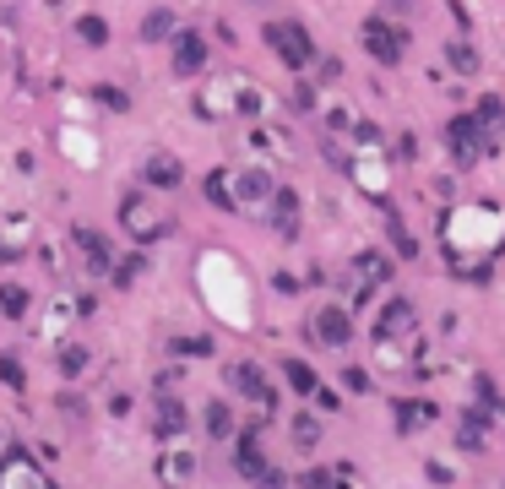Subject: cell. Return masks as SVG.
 Instances as JSON below:
<instances>
[{"label":"cell","instance_id":"cell-31","mask_svg":"<svg viewBox=\"0 0 505 489\" xmlns=\"http://www.w3.org/2000/svg\"><path fill=\"white\" fill-rule=\"evenodd\" d=\"M316 441H321V425H316L310 414H299V419H294V446H305V452H310Z\"/></svg>","mask_w":505,"mask_h":489},{"label":"cell","instance_id":"cell-9","mask_svg":"<svg viewBox=\"0 0 505 489\" xmlns=\"http://www.w3.org/2000/svg\"><path fill=\"white\" fill-rule=\"evenodd\" d=\"M228 386H234L239 397H250L256 408H277V392H272V381H267L256 365H228Z\"/></svg>","mask_w":505,"mask_h":489},{"label":"cell","instance_id":"cell-3","mask_svg":"<svg viewBox=\"0 0 505 489\" xmlns=\"http://www.w3.org/2000/svg\"><path fill=\"white\" fill-rule=\"evenodd\" d=\"M272 49H277V60L288 65V71H305V65H316V38L299 27V22H267V33H261Z\"/></svg>","mask_w":505,"mask_h":489},{"label":"cell","instance_id":"cell-1","mask_svg":"<svg viewBox=\"0 0 505 489\" xmlns=\"http://www.w3.org/2000/svg\"><path fill=\"white\" fill-rule=\"evenodd\" d=\"M490 147H495V136H490V125H484L479 114H457V120L446 125V152H452L457 169H473Z\"/></svg>","mask_w":505,"mask_h":489},{"label":"cell","instance_id":"cell-17","mask_svg":"<svg viewBox=\"0 0 505 489\" xmlns=\"http://www.w3.org/2000/svg\"><path fill=\"white\" fill-rule=\"evenodd\" d=\"M180 430H185V403L163 392V397H158V435H163V441H174Z\"/></svg>","mask_w":505,"mask_h":489},{"label":"cell","instance_id":"cell-21","mask_svg":"<svg viewBox=\"0 0 505 489\" xmlns=\"http://www.w3.org/2000/svg\"><path fill=\"white\" fill-rule=\"evenodd\" d=\"M283 376H288V386H294L299 397H316V386H321V381H316V370H310L305 359H288V365H283Z\"/></svg>","mask_w":505,"mask_h":489},{"label":"cell","instance_id":"cell-30","mask_svg":"<svg viewBox=\"0 0 505 489\" xmlns=\"http://www.w3.org/2000/svg\"><path fill=\"white\" fill-rule=\"evenodd\" d=\"M60 370H65V376H82V370H87V348H82V343H65V348H60Z\"/></svg>","mask_w":505,"mask_h":489},{"label":"cell","instance_id":"cell-8","mask_svg":"<svg viewBox=\"0 0 505 489\" xmlns=\"http://www.w3.org/2000/svg\"><path fill=\"white\" fill-rule=\"evenodd\" d=\"M272 191H277V180H272L267 169H245V174H234V201H239L245 212H267Z\"/></svg>","mask_w":505,"mask_h":489},{"label":"cell","instance_id":"cell-38","mask_svg":"<svg viewBox=\"0 0 505 489\" xmlns=\"http://www.w3.org/2000/svg\"><path fill=\"white\" fill-rule=\"evenodd\" d=\"M109 414H114V419H125V414H131V397H125V392H120V397H109Z\"/></svg>","mask_w":505,"mask_h":489},{"label":"cell","instance_id":"cell-23","mask_svg":"<svg viewBox=\"0 0 505 489\" xmlns=\"http://www.w3.org/2000/svg\"><path fill=\"white\" fill-rule=\"evenodd\" d=\"M76 38H82V44H92V49H103V44H109V22H103V16H92V11H87V16H76Z\"/></svg>","mask_w":505,"mask_h":489},{"label":"cell","instance_id":"cell-13","mask_svg":"<svg viewBox=\"0 0 505 489\" xmlns=\"http://www.w3.org/2000/svg\"><path fill=\"white\" fill-rule=\"evenodd\" d=\"M386 278H392V261H386L381 250H364V256H359V283H354V299L364 305V299H370Z\"/></svg>","mask_w":505,"mask_h":489},{"label":"cell","instance_id":"cell-22","mask_svg":"<svg viewBox=\"0 0 505 489\" xmlns=\"http://www.w3.org/2000/svg\"><path fill=\"white\" fill-rule=\"evenodd\" d=\"M196 474V457L190 452H163L158 457V479H190Z\"/></svg>","mask_w":505,"mask_h":489},{"label":"cell","instance_id":"cell-36","mask_svg":"<svg viewBox=\"0 0 505 489\" xmlns=\"http://www.w3.org/2000/svg\"><path fill=\"white\" fill-rule=\"evenodd\" d=\"M310 103H316V87L299 82V87H294V109H310Z\"/></svg>","mask_w":505,"mask_h":489},{"label":"cell","instance_id":"cell-32","mask_svg":"<svg viewBox=\"0 0 505 489\" xmlns=\"http://www.w3.org/2000/svg\"><path fill=\"white\" fill-rule=\"evenodd\" d=\"M0 381H5L11 392H22V386H27V376H22V365H16L11 354H0Z\"/></svg>","mask_w":505,"mask_h":489},{"label":"cell","instance_id":"cell-34","mask_svg":"<svg viewBox=\"0 0 505 489\" xmlns=\"http://www.w3.org/2000/svg\"><path fill=\"white\" fill-rule=\"evenodd\" d=\"M343 386H348V392H370V376H364L359 365H348V370H343Z\"/></svg>","mask_w":505,"mask_h":489},{"label":"cell","instance_id":"cell-2","mask_svg":"<svg viewBox=\"0 0 505 489\" xmlns=\"http://www.w3.org/2000/svg\"><path fill=\"white\" fill-rule=\"evenodd\" d=\"M120 229H125L136 245H152V240H163V234L174 229V218H169V212H158L141 191H131V196L120 201Z\"/></svg>","mask_w":505,"mask_h":489},{"label":"cell","instance_id":"cell-11","mask_svg":"<svg viewBox=\"0 0 505 489\" xmlns=\"http://www.w3.org/2000/svg\"><path fill=\"white\" fill-rule=\"evenodd\" d=\"M33 250V223L22 218V212H5L0 218V261H16V256H27Z\"/></svg>","mask_w":505,"mask_h":489},{"label":"cell","instance_id":"cell-28","mask_svg":"<svg viewBox=\"0 0 505 489\" xmlns=\"http://www.w3.org/2000/svg\"><path fill=\"white\" fill-rule=\"evenodd\" d=\"M430 414H435V408H430V403H397V430H403V435H408V430H413V425H419V419H430Z\"/></svg>","mask_w":505,"mask_h":489},{"label":"cell","instance_id":"cell-20","mask_svg":"<svg viewBox=\"0 0 505 489\" xmlns=\"http://www.w3.org/2000/svg\"><path fill=\"white\" fill-rule=\"evenodd\" d=\"M0 310H5L11 321H22V316L33 310V294H27L22 283H0Z\"/></svg>","mask_w":505,"mask_h":489},{"label":"cell","instance_id":"cell-12","mask_svg":"<svg viewBox=\"0 0 505 489\" xmlns=\"http://www.w3.org/2000/svg\"><path fill=\"white\" fill-rule=\"evenodd\" d=\"M413 327H419L413 305H408V299H392V305L381 310V321H375V337H381V343H397V337H408Z\"/></svg>","mask_w":505,"mask_h":489},{"label":"cell","instance_id":"cell-5","mask_svg":"<svg viewBox=\"0 0 505 489\" xmlns=\"http://www.w3.org/2000/svg\"><path fill=\"white\" fill-rule=\"evenodd\" d=\"M71 250L82 256V272H87V278H114V250H109V240L92 234L87 223L71 229Z\"/></svg>","mask_w":505,"mask_h":489},{"label":"cell","instance_id":"cell-24","mask_svg":"<svg viewBox=\"0 0 505 489\" xmlns=\"http://www.w3.org/2000/svg\"><path fill=\"white\" fill-rule=\"evenodd\" d=\"M446 60H452L462 76H473V71H479V54H473V44H462V38H457V44H446Z\"/></svg>","mask_w":505,"mask_h":489},{"label":"cell","instance_id":"cell-19","mask_svg":"<svg viewBox=\"0 0 505 489\" xmlns=\"http://www.w3.org/2000/svg\"><path fill=\"white\" fill-rule=\"evenodd\" d=\"M201 191H207V201H212V207H223V212H239V201H234V180H228L223 169H218V174H207V185H201Z\"/></svg>","mask_w":505,"mask_h":489},{"label":"cell","instance_id":"cell-16","mask_svg":"<svg viewBox=\"0 0 505 489\" xmlns=\"http://www.w3.org/2000/svg\"><path fill=\"white\" fill-rule=\"evenodd\" d=\"M11 479H22V484H44V468H38L27 452H16V446H11V452L0 457V484H11Z\"/></svg>","mask_w":505,"mask_h":489},{"label":"cell","instance_id":"cell-26","mask_svg":"<svg viewBox=\"0 0 505 489\" xmlns=\"http://www.w3.org/2000/svg\"><path fill=\"white\" fill-rule=\"evenodd\" d=\"M141 272H147V256H125V261H114V283H120V289H131Z\"/></svg>","mask_w":505,"mask_h":489},{"label":"cell","instance_id":"cell-6","mask_svg":"<svg viewBox=\"0 0 505 489\" xmlns=\"http://www.w3.org/2000/svg\"><path fill=\"white\" fill-rule=\"evenodd\" d=\"M310 332H316V343H326V348H348V343H354V316H348L343 305H326V310L310 316Z\"/></svg>","mask_w":505,"mask_h":489},{"label":"cell","instance_id":"cell-10","mask_svg":"<svg viewBox=\"0 0 505 489\" xmlns=\"http://www.w3.org/2000/svg\"><path fill=\"white\" fill-rule=\"evenodd\" d=\"M267 223L277 229V240H299V196H294L288 185L272 191V201H267Z\"/></svg>","mask_w":505,"mask_h":489},{"label":"cell","instance_id":"cell-33","mask_svg":"<svg viewBox=\"0 0 505 489\" xmlns=\"http://www.w3.org/2000/svg\"><path fill=\"white\" fill-rule=\"evenodd\" d=\"M392 245H397V250H403V256H408V261H413V256H419V245H413V234H408V229H403V223H392Z\"/></svg>","mask_w":505,"mask_h":489},{"label":"cell","instance_id":"cell-27","mask_svg":"<svg viewBox=\"0 0 505 489\" xmlns=\"http://www.w3.org/2000/svg\"><path fill=\"white\" fill-rule=\"evenodd\" d=\"M169 354H180V359H201V354H212V337H174Z\"/></svg>","mask_w":505,"mask_h":489},{"label":"cell","instance_id":"cell-35","mask_svg":"<svg viewBox=\"0 0 505 489\" xmlns=\"http://www.w3.org/2000/svg\"><path fill=\"white\" fill-rule=\"evenodd\" d=\"M354 142H359V147H375V142H381V131H375L370 120H359V125H354Z\"/></svg>","mask_w":505,"mask_h":489},{"label":"cell","instance_id":"cell-37","mask_svg":"<svg viewBox=\"0 0 505 489\" xmlns=\"http://www.w3.org/2000/svg\"><path fill=\"white\" fill-rule=\"evenodd\" d=\"M316 403H321L326 414H337V403H343V397H337V392H326V386H316Z\"/></svg>","mask_w":505,"mask_h":489},{"label":"cell","instance_id":"cell-25","mask_svg":"<svg viewBox=\"0 0 505 489\" xmlns=\"http://www.w3.org/2000/svg\"><path fill=\"white\" fill-rule=\"evenodd\" d=\"M207 430H212V441H228V430H234L228 403H212V408H207Z\"/></svg>","mask_w":505,"mask_h":489},{"label":"cell","instance_id":"cell-7","mask_svg":"<svg viewBox=\"0 0 505 489\" xmlns=\"http://www.w3.org/2000/svg\"><path fill=\"white\" fill-rule=\"evenodd\" d=\"M256 435H261V430H250V435H245V441L234 446V474H239V479H256V484H283V474H277V468H272L267 457H261Z\"/></svg>","mask_w":505,"mask_h":489},{"label":"cell","instance_id":"cell-18","mask_svg":"<svg viewBox=\"0 0 505 489\" xmlns=\"http://www.w3.org/2000/svg\"><path fill=\"white\" fill-rule=\"evenodd\" d=\"M141 38H147V44H163V38H174V11H169V5L147 11V16H141Z\"/></svg>","mask_w":505,"mask_h":489},{"label":"cell","instance_id":"cell-15","mask_svg":"<svg viewBox=\"0 0 505 489\" xmlns=\"http://www.w3.org/2000/svg\"><path fill=\"white\" fill-rule=\"evenodd\" d=\"M141 180H147L152 191H174V185L185 180V169H180V158H174V152H152V158L141 163Z\"/></svg>","mask_w":505,"mask_h":489},{"label":"cell","instance_id":"cell-39","mask_svg":"<svg viewBox=\"0 0 505 489\" xmlns=\"http://www.w3.org/2000/svg\"><path fill=\"white\" fill-rule=\"evenodd\" d=\"M386 5H397V11H408V5H413V0H386Z\"/></svg>","mask_w":505,"mask_h":489},{"label":"cell","instance_id":"cell-29","mask_svg":"<svg viewBox=\"0 0 505 489\" xmlns=\"http://www.w3.org/2000/svg\"><path fill=\"white\" fill-rule=\"evenodd\" d=\"M92 93H98V103H103V109H114V114H125V109H131L125 87H114V82H103V87H92Z\"/></svg>","mask_w":505,"mask_h":489},{"label":"cell","instance_id":"cell-4","mask_svg":"<svg viewBox=\"0 0 505 489\" xmlns=\"http://www.w3.org/2000/svg\"><path fill=\"white\" fill-rule=\"evenodd\" d=\"M359 38H364V49H370L381 65H397V60L408 54V33H403V27H392L386 16H370V22L359 27Z\"/></svg>","mask_w":505,"mask_h":489},{"label":"cell","instance_id":"cell-14","mask_svg":"<svg viewBox=\"0 0 505 489\" xmlns=\"http://www.w3.org/2000/svg\"><path fill=\"white\" fill-rule=\"evenodd\" d=\"M201 65H207V38L201 33H174V71L196 76Z\"/></svg>","mask_w":505,"mask_h":489}]
</instances>
